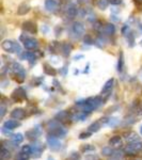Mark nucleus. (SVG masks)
Wrapping results in <instances>:
<instances>
[{
  "label": "nucleus",
  "instance_id": "nucleus-1",
  "mask_svg": "<svg viewBox=\"0 0 142 160\" xmlns=\"http://www.w3.org/2000/svg\"><path fill=\"white\" fill-rule=\"evenodd\" d=\"M1 47L4 51L10 53H21V47L19 43L14 42L12 40H4L1 43Z\"/></svg>",
  "mask_w": 142,
  "mask_h": 160
},
{
  "label": "nucleus",
  "instance_id": "nucleus-2",
  "mask_svg": "<svg viewBox=\"0 0 142 160\" xmlns=\"http://www.w3.org/2000/svg\"><path fill=\"white\" fill-rule=\"evenodd\" d=\"M72 32H73V34H75V38H77V39L82 36L84 34V26L82 23H80V21L74 23L72 26Z\"/></svg>",
  "mask_w": 142,
  "mask_h": 160
},
{
  "label": "nucleus",
  "instance_id": "nucleus-3",
  "mask_svg": "<svg viewBox=\"0 0 142 160\" xmlns=\"http://www.w3.org/2000/svg\"><path fill=\"white\" fill-rule=\"evenodd\" d=\"M47 142L49 147H50L53 151H58V149L61 148V142H60L59 138H57V137L49 135L47 138Z\"/></svg>",
  "mask_w": 142,
  "mask_h": 160
},
{
  "label": "nucleus",
  "instance_id": "nucleus-4",
  "mask_svg": "<svg viewBox=\"0 0 142 160\" xmlns=\"http://www.w3.org/2000/svg\"><path fill=\"white\" fill-rule=\"evenodd\" d=\"M142 149V142H133L126 146V152L128 154H136Z\"/></svg>",
  "mask_w": 142,
  "mask_h": 160
},
{
  "label": "nucleus",
  "instance_id": "nucleus-5",
  "mask_svg": "<svg viewBox=\"0 0 142 160\" xmlns=\"http://www.w3.org/2000/svg\"><path fill=\"white\" fill-rule=\"evenodd\" d=\"M24 46L27 48V49H29V50H33V49H36L38 46H39V43L36 41V39H33V38H26L24 40Z\"/></svg>",
  "mask_w": 142,
  "mask_h": 160
},
{
  "label": "nucleus",
  "instance_id": "nucleus-6",
  "mask_svg": "<svg viewBox=\"0 0 142 160\" xmlns=\"http://www.w3.org/2000/svg\"><path fill=\"white\" fill-rule=\"evenodd\" d=\"M23 29L26 31V32L32 33V34H36L38 32V28H36V25L32 21H25L23 24Z\"/></svg>",
  "mask_w": 142,
  "mask_h": 160
},
{
  "label": "nucleus",
  "instance_id": "nucleus-7",
  "mask_svg": "<svg viewBox=\"0 0 142 160\" xmlns=\"http://www.w3.org/2000/svg\"><path fill=\"white\" fill-rule=\"evenodd\" d=\"M58 6H59V4H58V2H57L56 0H46V1H45V8H46V10L49 11V12H55V11H57Z\"/></svg>",
  "mask_w": 142,
  "mask_h": 160
},
{
  "label": "nucleus",
  "instance_id": "nucleus-8",
  "mask_svg": "<svg viewBox=\"0 0 142 160\" xmlns=\"http://www.w3.org/2000/svg\"><path fill=\"white\" fill-rule=\"evenodd\" d=\"M43 152V145L40 142H36L32 146V154L34 158H39Z\"/></svg>",
  "mask_w": 142,
  "mask_h": 160
},
{
  "label": "nucleus",
  "instance_id": "nucleus-9",
  "mask_svg": "<svg viewBox=\"0 0 142 160\" xmlns=\"http://www.w3.org/2000/svg\"><path fill=\"white\" fill-rule=\"evenodd\" d=\"M102 31H103V33L106 34V35H112V34H114V32H116V27H114L113 24H106L103 27Z\"/></svg>",
  "mask_w": 142,
  "mask_h": 160
},
{
  "label": "nucleus",
  "instance_id": "nucleus-10",
  "mask_svg": "<svg viewBox=\"0 0 142 160\" xmlns=\"http://www.w3.org/2000/svg\"><path fill=\"white\" fill-rule=\"evenodd\" d=\"M25 114H26L25 110L21 109V108H18V109H14L12 112H11V116H12L13 119H15V120H21L25 116Z\"/></svg>",
  "mask_w": 142,
  "mask_h": 160
},
{
  "label": "nucleus",
  "instance_id": "nucleus-11",
  "mask_svg": "<svg viewBox=\"0 0 142 160\" xmlns=\"http://www.w3.org/2000/svg\"><path fill=\"white\" fill-rule=\"evenodd\" d=\"M19 123L17 121H15V120H8V121L4 122V124H3V127L6 128V129H9V130H13L15 129L16 127L19 126Z\"/></svg>",
  "mask_w": 142,
  "mask_h": 160
},
{
  "label": "nucleus",
  "instance_id": "nucleus-12",
  "mask_svg": "<svg viewBox=\"0 0 142 160\" xmlns=\"http://www.w3.org/2000/svg\"><path fill=\"white\" fill-rule=\"evenodd\" d=\"M77 14H78V9L76 6L71 4V6H68L67 8H66V15H67V17L74 18Z\"/></svg>",
  "mask_w": 142,
  "mask_h": 160
},
{
  "label": "nucleus",
  "instance_id": "nucleus-13",
  "mask_svg": "<svg viewBox=\"0 0 142 160\" xmlns=\"http://www.w3.org/2000/svg\"><path fill=\"white\" fill-rule=\"evenodd\" d=\"M29 11H30V6L26 2L19 4L17 8V14L18 15H26Z\"/></svg>",
  "mask_w": 142,
  "mask_h": 160
},
{
  "label": "nucleus",
  "instance_id": "nucleus-14",
  "mask_svg": "<svg viewBox=\"0 0 142 160\" xmlns=\"http://www.w3.org/2000/svg\"><path fill=\"white\" fill-rule=\"evenodd\" d=\"M13 97L17 101H21V99H24L26 98V92L24 91V89L21 88H18L17 90H15L14 93H13Z\"/></svg>",
  "mask_w": 142,
  "mask_h": 160
},
{
  "label": "nucleus",
  "instance_id": "nucleus-15",
  "mask_svg": "<svg viewBox=\"0 0 142 160\" xmlns=\"http://www.w3.org/2000/svg\"><path fill=\"white\" fill-rule=\"evenodd\" d=\"M72 48H73V46H72L70 43H63L62 46H61V51H62L63 56L64 57L70 56V53H71L72 51Z\"/></svg>",
  "mask_w": 142,
  "mask_h": 160
},
{
  "label": "nucleus",
  "instance_id": "nucleus-16",
  "mask_svg": "<svg viewBox=\"0 0 142 160\" xmlns=\"http://www.w3.org/2000/svg\"><path fill=\"white\" fill-rule=\"evenodd\" d=\"M11 140H12V142L14 144H19L24 141V136L21 135V133H15L11 137Z\"/></svg>",
  "mask_w": 142,
  "mask_h": 160
},
{
  "label": "nucleus",
  "instance_id": "nucleus-17",
  "mask_svg": "<svg viewBox=\"0 0 142 160\" xmlns=\"http://www.w3.org/2000/svg\"><path fill=\"white\" fill-rule=\"evenodd\" d=\"M113 82H114V80H113V79L108 80V81L105 83V86H103V89H102V93H106V92H108V91H110V90L112 89Z\"/></svg>",
  "mask_w": 142,
  "mask_h": 160
},
{
  "label": "nucleus",
  "instance_id": "nucleus-18",
  "mask_svg": "<svg viewBox=\"0 0 142 160\" xmlns=\"http://www.w3.org/2000/svg\"><path fill=\"white\" fill-rule=\"evenodd\" d=\"M121 141H122L121 137H120V136H114L109 140V144H110V145H113V146H118V145L121 144Z\"/></svg>",
  "mask_w": 142,
  "mask_h": 160
},
{
  "label": "nucleus",
  "instance_id": "nucleus-19",
  "mask_svg": "<svg viewBox=\"0 0 142 160\" xmlns=\"http://www.w3.org/2000/svg\"><path fill=\"white\" fill-rule=\"evenodd\" d=\"M44 72L47 75H51V76H55V75L57 74L56 69L53 67H51V66H49L48 64H45L44 65Z\"/></svg>",
  "mask_w": 142,
  "mask_h": 160
},
{
  "label": "nucleus",
  "instance_id": "nucleus-20",
  "mask_svg": "<svg viewBox=\"0 0 142 160\" xmlns=\"http://www.w3.org/2000/svg\"><path fill=\"white\" fill-rule=\"evenodd\" d=\"M99 128H101V123L99 122H95L92 125H90L89 130L90 132H96V131L99 130Z\"/></svg>",
  "mask_w": 142,
  "mask_h": 160
},
{
  "label": "nucleus",
  "instance_id": "nucleus-21",
  "mask_svg": "<svg viewBox=\"0 0 142 160\" xmlns=\"http://www.w3.org/2000/svg\"><path fill=\"white\" fill-rule=\"evenodd\" d=\"M126 140H128L129 142H136L138 140V135L136 132H129L126 135Z\"/></svg>",
  "mask_w": 142,
  "mask_h": 160
},
{
  "label": "nucleus",
  "instance_id": "nucleus-22",
  "mask_svg": "<svg viewBox=\"0 0 142 160\" xmlns=\"http://www.w3.org/2000/svg\"><path fill=\"white\" fill-rule=\"evenodd\" d=\"M27 58V60L29 61L30 63H36V55H34V52H31V51H29V52L26 53V56H25Z\"/></svg>",
  "mask_w": 142,
  "mask_h": 160
},
{
  "label": "nucleus",
  "instance_id": "nucleus-23",
  "mask_svg": "<svg viewBox=\"0 0 142 160\" xmlns=\"http://www.w3.org/2000/svg\"><path fill=\"white\" fill-rule=\"evenodd\" d=\"M108 3H109V1H108V0H98L97 6L101 10H105V9H107V6H108Z\"/></svg>",
  "mask_w": 142,
  "mask_h": 160
},
{
  "label": "nucleus",
  "instance_id": "nucleus-24",
  "mask_svg": "<svg viewBox=\"0 0 142 160\" xmlns=\"http://www.w3.org/2000/svg\"><path fill=\"white\" fill-rule=\"evenodd\" d=\"M25 78H26V73H25L24 69L16 74V80H17L18 82H23L25 80Z\"/></svg>",
  "mask_w": 142,
  "mask_h": 160
},
{
  "label": "nucleus",
  "instance_id": "nucleus-25",
  "mask_svg": "<svg viewBox=\"0 0 142 160\" xmlns=\"http://www.w3.org/2000/svg\"><path fill=\"white\" fill-rule=\"evenodd\" d=\"M124 67V59H123V53L121 52V56L119 58V63H118V71L122 72Z\"/></svg>",
  "mask_w": 142,
  "mask_h": 160
},
{
  "label": "nucleus",
  "instance_id": "nucleus-26",
  "mask_svg": "<svg viewBox=\"0 0 142 160\" xmlns=\"http://www.w3.org/2000/svg\"><path fill=\"white\" fill-rule=\"evenodd\" d=\"M114 152L111 149V147H105L102 149V154L105 155V156H112Z\"/></svg>",
  "mask_w": 142,
  "mask_h": 160
},
{
  "label": "nucleus",
  "instance_id": "nucleus-27",
  "mask_svg": "<svg viewBox=\"0 0 142 160\" xmlns=\"http://www.w3.org/2000/svg\"><path fill=\"white\" fill-rule=\"evenodd\" d=\"M24 69L23 68V66L19 64V63H17V62H15L14 64H13V72H14L15 74H17V73H19V72H21Z\"/></svg>",
  "mask_w": 142,
  "mask_h": 160
},
{
  "label": "nucleus",
  "instance_id": "nucleus-28",
  "mask_svg": "<svg viewBox=\"0 0 142 160\" xmlns=\"http://www.w3.org/2000/svg\"><path fill=\"white\" fill-rule=\"evenodd\" d=\"M21 152L25 153V154H28V155L32 154V147L30 145H24L23 148H21Z\"/></svg>",
  "mask_w": 142,
  "mask_h": 160
},
{
  "label": "nucleus",
  "instance_id": "nucleus-29",
  "mask_svg": "<svg viewBox=\"0 0 142 160\" xmlns=\"http://www.w3.org/2000/svg\"><path fill=\"white\" fill-rule=\"evenodd\" d=\"M95 44L97 45L98 47H104L105 45H106V40H104L103 38H99L95 41Z\"/></svg>",
  "mask_w": 142,
  "mask_h": 160
},
{
  "label": "nucleus",
  "instance_id": "nucleus-30",
  "mask_svg": "<svg viewBox=\"0 0 142 160\" xmlns=\"http://www.w3.org/2000/svg\"><path fill=\"white\" fill-rule=\"evenodd\" d=\"M9 156H10V152L8 151L6 148L2 147V151H1V158H2V159H4V158L9 157Z\"/></svg>",
  "mask_w": 142,
  "mask_h": 160
},
{
  "label": "nucleus",
  "instance_id": "nucleus-31",
  "mask_svg": "<svg viewBox=\"0 0 142 160\" xmlns=\"http://www.w3.org/2000/svg\"><path fill=\"white\" fill-rule=\"evenodd\" d=\"M28 158H29V155L25 154V153H23V152H21V154L17 156V160H28Z\"/></svg>",
  "mask_w": 142,
  "mask_h": 160
},
{
  "label": "nucleus",
  "instance_id": "nucleus-32",
  "mask_svg": "<svg viewBox=\"0 0 142 160\" xmlns=\"http://www.w3.org/2000/svg\"><path fill=\"white\" fill-rule=\"evenodd\" d=\"M84 43H87V44H89V45L95 44V42L93 41V39H92L90 35H86V36H84Z\"/></svg>",
  "mask_w": 142,
  "mask_h": 160
},
{
  "label": "nucleus",
  "instance_id": "nucleus-33",
  "mask_svg": "<svg viewBox=\"0 0 142 160\" xmlns=\"http://www.w3.org/2000/svg\"><path fill=\"white\" fill-rule=\"evenodd\" d=\"M0 111H1V113H0V116H1V118H3V116H4V114H6V106H4V105H2V106H1V108H0Z\"/></svg>",
  "mask_w": 142,
  "mask_h": 160
},
{
  "label": "nucleus",
  "instance_id": "nucleus-34",
  "mask_svg": "<svg viewBox=\"0 0 142 160\" xmlns=\"http://www.w3.org/2000/svg\"><path fill=\"white\" fill-rule=\"evenodd\" d=\"M109 2L111 4H114V6H118L120 3H122V0H109Z\"/></svg>",
  "mask_w": 142,
  "mask_h": 160
},
{
  "label": "nucleus",
  "instance_id": "nucleus-35",
  "mask_svg": "<svg viewBox=\"0 0 142 160\" xmlns=\"http://www.w3.org/2000/svg\"><path fill=\"white\" fill-rule=\"evenodd\" d=\"M91 136V133H81L79 136L80 139H86V138H89V137Z\"/></svg>",
  "mask_w": 142,
  "mask_h": 160
},
{
  "label": "nucleus",
  "instance_id": "nucleus-36",
  "mask_svg": "<svg viewBox=\"0 0 142 160\" xmlns=\"http://www.w3.org/2000/svg\"><path fill=\"white\" fill-rule=\"evenodd\" d=\"M79 2H81V3H88V2H89V0H80Z\"/></svg>",
  "mask_w": 142,
  "mask_h": 160
},
{
  "label": "nucleus",
  "instance_id": "nucleus-37",
  "mask_svg": "<svg viewBox=\"0 0 142 160\" xmlns=\"http://www.w3.org/2000/svg\"><path fill=\"white\" fill-rule=\"evenodd\" d=\"M79 58H82V56H78V57H75V59H79Z\"/></svg>",
  "mask_w": 142,
  "mask_h": 160
},
{
  "label": "nucleus",
  "instance_id": "nucleus-38",
  "mask_svg": "<svg viewBox=\"0 0 142 160\" xmlns=\"http://www.w3.org/2000/svg\"><path fill=\"white\" fill-rule=\"evenodd\" d=\"M140 132H141V135H142V126H141V128H140Z\"/></svg>",
  "mask_w": 142,
  "mask_h": 160
},
{
  "label": "nucleus",
  "instance_id": "nucleus-39",
  "mask_svg": "<svg viewBox=\"0 0 142 160\" xmlns=\"http://www.w3.org/2000/svg\"><path fill=\"white\" fill-rule=\"evenodd\" d=\"M112 160H119V159H118V158H116V157H114V158H113Z\"/></svg>",
  "mask_w": 142,
  "mask_h": 160
}]
</instances>
